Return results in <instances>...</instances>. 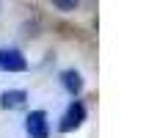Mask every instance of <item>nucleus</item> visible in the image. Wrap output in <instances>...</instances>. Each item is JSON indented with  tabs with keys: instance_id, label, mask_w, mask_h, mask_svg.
Here are the masks:
<instances>
[{
	"instance_id": "1",
	"label": "nucleus",
	"mask_w": 149,
	"mask_h": 138,
	"mask_svg": "<svg viewBox=\"0 0 149 138\" xmlns=\"http://www.w3.org/2000/svg\"><path fill=\"white\" fill-rule=\"evenodd\" d=\"M25 133L28 138H50V116L47 111H31L25 116Z\"/></svg>"
},
{
	"instance_id": "2",
	"label": "nucleus",
	"mask_w": 149,
	"mask_h": 138,
	"mask_svg": "<svg viewBox=\"0 0 149 138\" xmlns=\"http://www.w3.org/2000/svg\"><path fill=\"white\" fill-rule=\"evenodd\" d=\"M83 122H86V105L80 100H72L69 108L64 111V116H61L58 130H61V133H72V130H77Z\"/></svg>"
},
{
	"instance_id": "3",
	"label": "nucleus",
	"mask_w": 149,
	"mask_h": 138,
	"mask_svg": "<svg viewBox=\"0 0 149 138\" xmlns=\"http://www.w3.org/2000/svg\"><path fill=\"white\" fill-rule=\"evenodd\" d=\"M0 69L3 72H25L28 58L17 47H0Z\"/></svg>"
},
{
	"instance_id": "4",
	"label": "nucleus",
	"mask_w": 149,
	"mask_h": 138,
	"mask_svg": "<svg viewBox=\"0 0 149 138\" xmlns=\"http://www.w3.org/2000/svg\"><path fill=\"white\" fill-rule=\"evenodd\" d=\"M28 105V91L25 89H6L0 94V108L3 111H19Z\"/></svg>"
},
{
	"instance_id": "5",
	"label": "nucleus",
	"mask_w": 149,
	"mask_h": 138,
	"mask_svg": "<svg viewBox=\"0 0 149 138\" xmlns=\"http://www.w3.org/2000/svg\"><path fill=\"white\" fill-rule=\"evenodd\" d=\"M61 86H64L66 94L80 97V91H83L86 80H83V75H80L77 69H64V72H61Z\"/></svg>"
},
{
	"instance_id": "6",
	"label": "nucleus",
	"mask_w": 149,
	"mask_h": 138,
	"mask_svg": "<svg viewBox=\"0 0 149 138\" xmlns=\"http://www.w3.org/2000/svg\"><path fill=\"white\" fill-rule=\"evenodd\" d=\"M50 3L55 6L58 11H64V14H69V11H74L80 6V0H50Z\"/></svg>"
}]
</instances>
